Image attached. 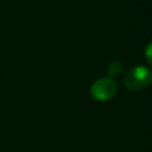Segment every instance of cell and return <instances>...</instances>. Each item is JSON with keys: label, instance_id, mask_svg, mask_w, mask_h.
I'll return each mask as SVG.
<instances>
[{"label": "cell", "instance_id": "cell-1", "mask_svg": "<svg viewBox=\"0 0 152 152\" xmlns=\"http://www.w3.org/2000/svg\"><path fill=\"white\" fill-rule=\"evenodd\" d=\"M152 82V70L146 66H135L128 70L124 77V83L127 89L139 91L148 87Z\"/></svg>", "mask_w": 152, "mask_h": 152}, {"label": "cell", "instance_id": "cell-2", "mask_svg": "<svg viewBox=\"0 0 152 152\" xmlns=\"http://www.w3.org/2000/svg\"><path fill=\"white\" fill-rule=\"evenodd\" d=\"M91 96L97 101H108L116 93V84L110 78H99L90 88Z\"/></svg>", "mask_w": 152, "mask_h": 152}, {"label": "cell", "instance_id": "cell-3", "mask_svg": "<svg viewBox=\"0 0 152 152\" xmlns=\"http://www.w3.org/2000/svg\"><path fill=\"white\" fill-rule=\"evenodd\" d=\"M122 70H124V64L120 61H114L108 65L107 72H108L109 77H118L121 75Z\"/></svg>", "mask_w": 152, "mask_h": 152}, {"label": "cell", "instance_id": "cell-4", "mask_svg": "<svg viewBox=\"0 0 152 152\" xmlns=\"http://www.w3.org/2000/svg\"><path fill=\"white\" fill-rule=\"evenodd\" d=\"M145 56H146V59H147L148 64L152 66V43H150V44L146 46V50H145Z\"/></svg>", "mask_w": 152, "mask_h": 152}]
</instances>
